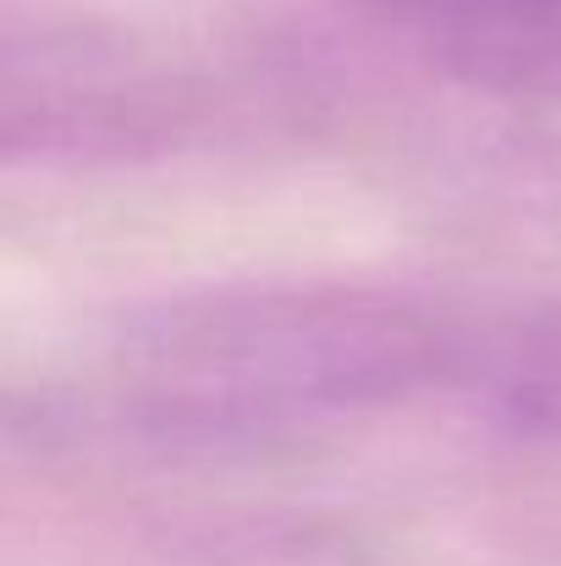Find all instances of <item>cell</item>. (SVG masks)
Returning <instances> with one entry per match:
<instances>
[{"label":"cell","mask_w":561,"mask_h":566,"mask_svg":"<svg viewBox=\"0 0 561 566\" xmlns=\"http://www.w3.org/2000/svg\"><path fill=\"white\" fill-rule=\"evenodd\" d=\"M177 133L172 88L105 50H0V149L127 155Z\"/></svg>","instance_id":"cell-2"},{"label":"cell","mask_w":561,"mask_h":566,"mask_svg":"<svg viewBox=\"0 0 561 566\" xmlns=\"http://www.w3.org/2000/svg\"><path fill=\"white\" fill-rule=\"evenodd\" d=\"M122 364L187 418H314L457 385L463 325L342 281L204 286L133 319Z\"/></svg>","instance_id":"cell-1"},{"label":"cell","mask_w":561,"mask_h":566,"mask_svg":"<svg viewBox=\"0 0 561 566\" xmlns=\"http://www.w3.org/2000/svg\"><path fill=\"white\" fill-rule=\"evenodd\" d=\"M457 385L485 390L507 418L561 434V308L463 325Z\"/></svg>","instance_id":"cell-3"}]
</instances>
